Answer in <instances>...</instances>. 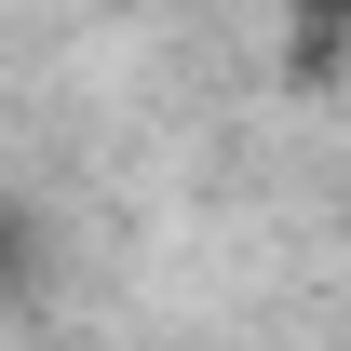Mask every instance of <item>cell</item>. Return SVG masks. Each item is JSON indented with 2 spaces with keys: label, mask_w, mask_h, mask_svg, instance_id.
<instances>
[]
</instances>
